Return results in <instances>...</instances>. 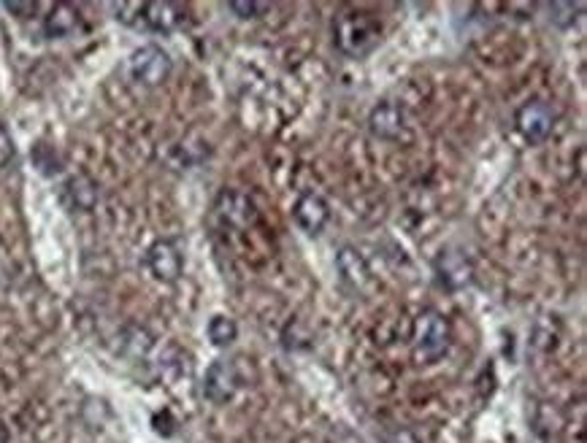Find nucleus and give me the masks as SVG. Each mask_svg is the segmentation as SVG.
Wrapping results in <instances>:
<instances>
[{"label":"nucleus","instance_id":"obj_1","mask_svg":"<svg viewBox=\"0 0 587 443\" xmlns=\"http://www.w3.org/2000/svg\"><path fill=\"white\" fill-rule=\"evenodd\" d=\"M382 38V19L374 11L344 9L333 19V44L341 55H368Z\"/></svg>","mask_w":587,"mask_h":443},{"label":"nucleus","instance_id":"obj_2","mask_svg":"<svg viewBox=\"0 0 587 443\" xmlns=\"http://www.w3.org/2000/svg\"><path fill=\"white\" fill-rule=\"evenodd\" d=\"M452 341V327L444 314L425 308L420 317L414 319L412 327V354L417 365H431L441 360Z\"/></svg>","mask_w":587,"mask_h":443},{"label":"nucleus","instance_id":"obj_3","mask_svg":"<svg viewBox=\"0 0 587 443\" xmlns=\"http://www.w3.org/2000/svg\"><path fill=\"white\" fill-rule=\"evenodd\" d=\"M241 387H244V373L239 368V360H214L203 376V398L211 406L230 403Z\"/></svg>","mask_w":587,"mask_h":443},{"label":"nucleus","instance_id":"obj_4","mask_svg":"<svg viewBox=\"0 0 587 443\" xmlns=\"http://www.w3.org/2000/svg\"><path fill=\"white\" fill-rule=\"evenodd\" d=\"M128 71L138 84H144V87H157V84H163L168 76H171L174 63H171V55H168L163 46L147 44L130 55Z\"/></svg>","mask_w":587,"mask_h":443},{"label":"nucleus","instance_id":"obj_5","mask_svg":"<svg viewBox=\"0 0 587 443\" xmlns=\"http://www.w3.org/2000/svg\"><path fill=\"white\" fill-rule=\"evenodd\" d=\"M184 22H187V9L182 3H168V0L138 3L136 28H147L152 33H174Z\"/></svg>","mask_w":587,"mask_h":443},{"label":"nucleus","instance_id":"obj_6","mask_svg":"<svg viewBox=\"0 0 587 443\" xmlns=\"http://www.w3.org/2000/svg\"><path fill=\"white\" fill-rule=\"evenodd\" d=\"M552 122H555V117H552V109L544 100H528L514 114V125L520 130V136L531 144H539L550 136Z\"/></svg>","mask_w":587,"mask_h":443},{"label":"nucleus","instance_id":"obj_7","mask_svg":"<svg viewBox=\"0 0 587 443\" xmlns=\"http://www.w3.org/2000/svg\"><path fill=\"white\" fill-rule=\"evenodd\" d=\"M144 260H147L149 273H152L157 281H163V284H174V281L182 276V268H184L182 249H179L174 241H168V238L155 241V244L149 246Z\"/></svg>","mask_w":587,"mask_h":443},{"label":"nucleus","instance_id":"obj_8","mask_svg":"<svg viewBox=\"0 0 587 443\" xmlns=\"http://www.w3.org/2000/svg\"><path fill=\"white\" fill-rule=\"evenodd\" d=\"M293 217L295 225L301 227L303 233H309V236H320L322 227L328 225V219H331V206H328V200L317 195V192H306L298 198L293 208Z\"/></svg>","mask_w":587,"mask_h":443},{"label":"nucleus","instance_id":"obj_9","mask_svg":"<svg viewBox=\"0 0 587 443\" xmlns=\"http://www.w3.org/2000/svg\"><path fill=\"white\" fill-rule=\"evenodd\" d=\"M404 109L395 103V100H385L379 103L377 109L371 111V119H368V127L377 138H385V141H395L401 138V130H404Z\"/></svg>","mask_w":587,"mask_h":443},{"label":"nucleus","instance_id":"obj_10","mask_svg":"<svg viewBox=\"0 0 587 443\" xmlns=\"http://www.w3.org/2000/svg\"><path fill=\"white\" fill-rule=\"evenodd\" d=\"M436 273H439V279L444 287L460 290V287H466L468 281H471L474 268H471V263H468L466 254L441 252L439 260H436Z\"/></svg>","mask_w":587,"mask_h":443},{"label":"nucleus","instance_id":"obj_11","mask_svg":"<svg viewBox=\"0 0 587 443\" xmlns=\"http://www.w3.org/2000/svg\"><path fill=\"white\" fill-rule=\"evenodd\" d=\"M82 25V14L76 6H68V3H57L52 9L46 11L44 17V36L46 38H68L74 36L76 30Z\"/></svg>","mask_w":587,"mask_h":443},{"label":"nucleus","instance_id":"obj_12","mask_svg":"<svg viewBox=\"0 0 587 443\" xmlns=\"http://www.w3.org/2000/svg\"><path fill=\"white\" fill-rule=\"evenodd\" d=\"M217 217L230 222V225H247L255 219V206L241 192H222L220 200H217Z\"/></svg>","mask_w":587,"mask_h":443},{"label":"nucleus","instance_id":"obj_13","mask_svg":"<svg viewBox=\"0 0 587 443\" xmlns=\"http://www.w3.org/2000/svg\"><path fill=\"white\" fill-rule=\"evenodd\" d=\"M63 195L65 203L74 208V211H92L95 203H98V187H95V181L90 176H82V173L65 181Z\"/></svg>","mask_w":587,"mask_h":443},{"label":"nucleus","instance_id":"obj_14","mask_svg":"<svg viewBox=\"0 0 587 443\" xmlns=\"http://www.w3.org/2000/svg\"><path fill=\"white\" fill-rule=\"evenodd\" d=\"M336 265H339L341 279L352 284L355 290L358 287H366L368 281H371V271H368V263L363 260V254L358 249H352V246H344L336 257Z\"/></svg>","mask_w":587,"mask_h":443},{"label":"nucleus","instance_id":"obj_15","mask_svg":"<svg viewBox=\"0 0 587 443\" xmlns=\"http://www.w3.org/2000/svg\"><path fill=\"white\" fill-rule=\"evenodd\" d=\"M206 333H209L211 344L222 349V346H230L239 338V325L230 317H225V314H217V317H211Z\"/></svg>","mask_w":587,"mask_h":443},{"label":"nucleus","instance_id":"obj_16","mask_svg":"<svg viewBox=\"0 0 587 443\" xmlns=\"http://www.w3.org/2000/svg\"><path fill=\"white\" fill-rule=\"evenodd\" d=\"M33 163H36V168L44 176H52V173L60 171V157H57V152L52 149L49 144H36V149H33Z\"/></svg>","mask_w":587,"mask_h":443},{"label":"nucleus","instance_id":"obj_17","mask_svg":"<svg viewBox=\"0 0 587 443\" xmlns=\"http://www.w3.org/2000/svg\"><path fill=\"white\" fill-rule=\"evenodd\" d=\"M582 9H585L582 3H577V6H574V3H552L550 19L558 28H569V25H574V19H577L574 14H582Z\"/></svg>","mask_w":587,"mask_h":443},{"label":"nucleus","instance_id":"obj_18","mask_svg":"<svg viewBox=\"0 0 587 443\" xmlns=\"http://www.w3.org/2000/svg\"><path fill=\"white\" fill-rule=\"evenodd\" d=\"M228 9L239 19H257L263 17L271 6L268 3H228Z\"/></svg>","mask_w":587,"mask_h":443},{"label":"nucleus","instance_id":"obj_19","mask_svg":"<svg viewBox=\"0 0 587 443\" xmlns=\"http://www.w3.org/2000/svg\"><path fill=\"white\" fill-rule=\"evenodd\" d=\"M11 160H14V138H11L9 127L0 125V168H6Z\"/></svg>","mask_w":587,"mask_h":443},{"label":"nucleus","instance_id":"obj_20","mask_svg":"<svg viewBox=\"0 0 587 443\" xmlns=\"http://www.w3.org/2000/svg\"><path fill=\"white\" fill-rule=\"evenodd\" d=\"M3 9L11 11V14H17L19 19H28L38 11V3H6Z\"/></svg>","mask_w":587,"mask_h":443}]
</instances>
